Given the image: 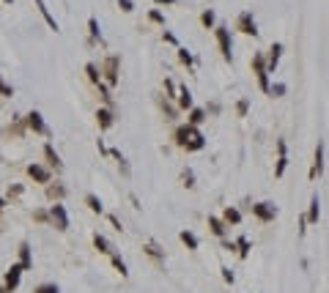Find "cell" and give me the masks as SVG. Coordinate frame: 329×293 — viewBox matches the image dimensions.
<instances>
[{
	"label": "cell",
	"mask_w": 329,
	"mask_h": 293,
	"mask_svg": "<svg viewBox=\"0 0 329 293\" xmlns=\"http://www.w3.org/2000/svg\"><path fill=\"white\" fill-rule=\"evenodd\" d=\"M110 263H113V268H115V271L121 274L123 279L129 277V266H126V260H123V257L118 255V252H113V255H110Z\"/></svg>",
	"instance_id": "cell-33"
},
{
	"label": "cell",
	"mask_w": 329,
	"mask_h": 293,
	"mask_svg": "<svg viewBox=\"0 0 329 293\" xmlns=\"http://www.w3.org/2000/svg\"><path fill=\"white\" fill-rule=\"evenodd\" d=\"M99 91V96H102V102H104V107H110V110H115V99H113V91H110L104 83H99V85H93Z\"/></svg>",
	"instance_id": "cell-32"
},
{
	"label": "cell",
	"mask_w": 329,
	"mask_h": 293,
	"mask_svg": "<svg viewBox=\"0 0 329 293\" xmlns=\"http://www.w3.org/2000/svg\"><path fill=\"white\" fill-rule=\"evenodd\" d=\"M11 96H14V85H9L0 74V99H11Z\"/></svg>",
	"instance_id": "cell-43"
},
{
	"label": "cell",
	"mask_w": 329,
	"mask_h": 293,
	"mask_svg": "<svg viewBox=\"0 0 329 293\" xmlns=\"http://www.w3.org/2000/svg\"><path fill=\"white\" fill-rule=\"evenodd\" d=\"M274 148H277V165H274V178H283L285 167H288V143L283 137L274 140Z\"/></svg>",
	"instance_id": "cell-11"
},
{
	"label": "cell",
	"mask_w": 329,
	"mask_h": 293,
	"mask_svg": "<svg viewBox=\"0 0 329 293\" xmlns=\"http://www.w3.org/2000/svg\"><path fill=\"white\" fill-rule=\"evenodd\" d=\"M154 3H156V6H176L179 0H154Z\"/></svg>",
	"instance_id": "cell-56"
},
{
	"label": "cell",
	"mask_w": 329,
	"mask_h": 293,
	"mask_svg": "<svg viewBox=\"0 0 329 293\" xmlns=\"http://www.w3.org/2000/svg\"><path fill=\"white\" fill-rule=\"evenodd\" d=\"M214 42H217V50H220L222 61H225V63H233V39H231V28H228V25H220V22H217V28H214Z\"/></svg>",
	"instance_id": "cell-4"
},
{
	"label": "cell",
	"mask_w": 329,
	"mask_h": 293,
	"mask_svg": "<svg viewBox=\"0 0 329 293\" xmlns=\"http://www.w3.org/2000/svg\"><path fill=\"white\" fill-rule=\"evenodd\" d=\"M283 93H285V85L283 83H277V85L269 88V96H283Z\"/></svg>",
	"instance_id": "cell-49"
},
{
	"label": "cell",
	"mask_w": 329,
	"mask_h": 293,
	"mask_svg": "<svg viewBox=\"0 0 329 293\" xmlns=\"http://www.w3.org/2000/svg\"><path fill=\"white\" fill-rule=\"evenodd\" d=\"M9 206V200H6V197H0V214H3V208Z\"/></svg>",
	"instance_id": "cell-57"
},
{
	"label": "cell",
	"mask_w": 329,
	"mask_h": 293,
	"mask_svg": "<svg viewBox=\"0 0 329 293\" xmlns=\"http://www.w3.org/2000/svg\"><path fill=\"white\" fill-rule=\"evenodd\" d=\"M222 249H228V252H236V244H233V241H228V238H222Z\"/></svg>",
	"instance_id": "cell-55"
},
{
	"label": "cell",
	"mask_w": 329,
	"mask_h": 293,
	"mask_svg": "<svg viewBox=\"0 0 329 293\" xmlns=\"http://www.w3.org/2000/svg\"><path fill=\"white\" fill-rule=\"evenodd\" d=\"M179 93H176V107L184 110V113H190L192 107H195V99H192V91L187 88V83H179Z\"/></svg>",
	"instance_id": "cell-14"
},
{
	"label": "cell",
	"mask_w": 329,
	"mask_h": 293,
	"mask_svg": "<svg viewBox=\"0 0 329 293\" xmlns=\"http://www.w3.org/2000/svg\"><path fill=\"white\" fill-rule=\"evenodd\" d=\"M47 211H50V225L55 227V230L66 233L69 230V211H66V206H63V203H52Z\"/></svg>",
	"instance_id": "cell-7"
},
{
	"label": "cell",
	"mask_w": 329,
	"mask_h": 293,
	"mask_svg": "<svg viewBox=\"0 0 329 293\" xmlns=\"http://www.w3.org/2000/svg\"><path fill=\"white\" fill-rule=\"evenodd\" d=\"M324 175V140L315 143V151H313V167H310V181H318Z\"/></svg>",
	"instance_id": "cell-12"
},
{
	"label": "cell",
	"mask_w": 329,
	"mask_h": 293,
	"mask_svg": "<svg viewBox=\"0 0 329 293\" xmlns=\"http://www.w3.org/2000/svg\"><path fill=\"white\" fill-rule=\"evenodd\" d=\"M129 203H132V206H134V208H137V211H140V208H143V206H140V197H137V195H134V192H129Z\"/></svg>",
	"instance_id": "cell-53"
},
{
	"label": "cell",
	"mask_w": 329,
	"mask_h": 293,
	"mask_svg": "<svg viewBox=\"0 0 329 293\" xmlns=\"http://www.w3.org/2000/svg\"><path fill=\"white\" fill-rule=\"evenodd\" d=\"M25 126H28V132H33V134H41V137H50V126H47V121H44V115L39 113V110H31V113L25 115Z\"/></svg>",
	"instance_id": "cell-8"
},
{
	"label": "cell",
	"mask_w": 329,
	"mask_h": 293,
	"mask_svg": "<svg viewBox=\"0 0 329 293\" xmlns=\"http://www.w3.org/2000/svg\"><path fill=\"white\" fill-rule=\"evenodd\" d=\"M85 206L91 214H104V203H102V197L99 195H93V192H88L85 195Z\"/></svg>",
	"instance_id": "cell-30"
},
{
	"label": "cell",
	"mask_w": 329,
	"mask_h": 293,
	"mask_svg": "<svg viewBox=\"0 0 329 293\" xmlns=\"http://www.w3.org/2000/svg\"><path fill=\"white\" fill-rule=\"evenodd\" d=\"M25 173H28V178H31L33 184H44V186L50 184V181H52V175H55V173H52V170L47 167V165H41V162H31V165L25 167Z\"/></svg>",
	"instance_id": "cell-9"
},
{
	"label": "cell",
	"mask_w": 329,
	"mask_h": 293,
	"mask_svg": "<svg viewBox=\"0 0 329 293\" xmlns=\"http://www.w3.org/2000/svg\"><path fill=\"white\" fill-rule=\"evenodd\" d=\"M170 140H173L176 148L187 151V154H198V151H203V148H206V137H203V132H201L198 126H190L187 121L173 129Z\"/></svg>",
	"instance_id": "cell-1"
},
{
	"label": "cell",
	"mask_w": 329,
	"mask_h": 293,
	"mask_svg": "<svg viewBox=\"0 0 329 293\" xmlns=\"http://www.w3.org/2000/svg\"><path fill=\"white\" fill-rule=\"evenodd\" d=\"M283 42H274L272 47H269L263 55H266V69H269V74H274V69H277V63H280V58H283Z\"/></svg>",
	"instance_id": "cell-16"
},
{
	"label": "cell",
	"mask_w": 329,
	"mask_h": 293,
	"mask_svg": "<svg viewBox=\"0 0 329 293\" xmlns=\"http://www.w3.org/2000/svg\"><path fill=\"white\" fill-rule=\"evenodd\" d=\"M304 233H307V216H299V236H304Z\"/></svg>",
	"instance_id": "cell-52"
},
{
	"label": "cell",
	"mask_w": 329,
	"mask_h": 293,
	"mask_svg": "<svg viewBox=\"0 0 329 293\" xmlns=\"http://www.w3.org/2000/svg\"><path fill=\"white\" fill-rule=\"evenodd\" d=\"M33 219H36V222H44V225H50V211H47V208H36V211H33Z\"/></svg>",
	"instance_id": "cell-46"
},
{
	"label": "cell",
	"mask_w": 329,
	"mask_h": 293,
	"mask_svg": "<svg viewBox=\"0 0 329 293\" xmlns=\"http://www.w3.org/2000/svg\"><path fill=\"white\" fill-rule=\"evenodd\" d=\"M17 255H20V260H17V263H20L25 271H31V268H33V247H31V244H28V241H20Z\"/></svg>",
	"instance_id": "cell-21"
},
{
	"label": "cell",
	"mask_w": 329,
	"mask_h": 293,
	"mask_svg": "<svg viewBox=\"0 0 329 293\" xmlns=\"http://www.w3.org/2000/svg\"><path fill=\"white\" fill-rule=\"evenodd\" d=\"M33 293H61V288H58L55 282H41V285H36Z\"/></svg>",
	"instance_id": "cell-44"
},
{
	"label": "cell",
	"mask_w": 329,
	"mask_h": 293,
	"mask_svg": "<svg viewBox=\"0 0 329 293\" xmlns=\"http://www.w3.org/2000/svg\"><path fill=\"white\" fill-rule=\"evenodd\" d=\"M93 247H96L99 252H102V255H113L115 252V247H113V241H110L107 236H102V233H93Z\"/></svg>",
	"instance_id": "cell-26"
},
{
	"label": "cell",
	"mask_w": 329,
	"mask_h": 293,
	"mask_svg": "<svg viewBox=\"0 0 329 293\" xmlns=\"http://www.w3.org/2000/svg\"><path fill=\"white\" fill-rule=\"evenodd\" d=\"M113 124H115V110L99 107V110H96V126H99V132H107V129H113Z\"/></svg>",
	"instance_id": "cell-18"
},
{
	"label": "cell",
	"mask_w": 329,
	"mask_h": 293,
	"mask_svg": "<svg viewBox=\"0 0 329 293\" xmlns=\"http://www.w3.org/2000/svg\"><path fill=\"white\" fill-rule=\"evenodd\" d=\"M304 216H307V225H318V219H321V200H318V195L310 197V211Z\"/></svg>",
	"instance_id": "cell-28"
},
{
	"label": "cell",
	"mask_w": 329,
	"mask_h": 293,
	"mask_svg": "<svg viewBox=\"0 0 329 293\" xmlns=\"http://www.w3.org/2000/svg\"><path fill=\"white\" fill-rule=\"evenodd\" d=\"M85 77H88V83H91V85H99V83H102V72H99V66H96V63H85Z\"/></svg>",
	"instance_id": "cell-34"
},
{
	"label": "cell",
	"mask_w": 329,
	"mask_h": 293,
	"mask_svg": "<svg viewBox=\"0 0 329 293\" xmlns=\"http://www.w3.org/2000/svg\"><path fill=\"white\" fill-rule=\"evenodd\" d=\"M0 293H9V290H6V288H3V285H0Z\"/></svg>",
	"instance_id": "cell-59"
},
{
	"label": "cell",
	"mask_w": 329,
	"mask_h": 293,
	"mask_svg": "<svg viewBox=\"0 0 329 293\" xmlns=\"http://www.w3.org/2000/svg\"><path fill=\"white\" fill-rule=\"evenodd\" d=\"M206 225H209V230H211V233H214V236H217V238H220V241H222V238H228V230H231V227H228V225H225V222H222V219H220V216H214V214H209V216H206Z\"/></svg>",
	"instance_id": "cell-19"
},
{
	"label": "cell",
	"mask_w": 329,
	"mask_h": 293,
	"mask_svg": "<svg viewBox=\"0 0 329 293\" xmlns=\"http://www.w3.org/2000/svg\"><path fill=\"white\" fill-rule=\"evenodd\" d=\"M118 9L123 11V14H132L134 11V0H118Z\"/></svg>",
	"instance_id": "cell-47"
},
{
	"label": "cell",
	"mask_w": 329,
	"mask_h": 293,
	"mask_svg": "<svg viewBox=\"0 0 329 293\" xmlns=\"http://www.w3.org/2000/svg\"><path fill=\"white\" fill-rule=\"evenodd\" d=\"M203 110H206V115H209V113H214V115H217V113H220V104H217V102H211L209 107H203Z\"/></svg>",
	"instance_id": "cell-54"
},
{
	"label": "cell",
	"mask_w": 329,
	"mask_h": 293,
	"mask_svg": "<svg viewBox=\"0 0 329 293\" xmlns=\"http://www.w3.org/2000/svg\"><path fill=\"white\" fill-rule=\"evenodd\" d=\"M179 238H181V244H184L190 252H198V247H201V241H198V236H195L192 230H181Z\"/></svg>",
	"instance_id": "cell-31"
},
{
	"label": "cell",
	"mask_w": 329,
	"mask_h": 293,
	"mask_svg": "<svg viewBox=\"0 0 329 293\" xmlns=\"http://www.w3.org/2000/svg\"><path fill=\"white\" fill-rule=\"evenodd\" d=\"M3 3H6V6H11V3H14V0H3Z\"/></svg>",
	"instance_id": "cell-58"
},
{
	"label": "cell",
	"mask_w": 329,
	"mask_h": 293,
	"mask_svg": "<svg viewBox=\"0 0 329 293\" xmlns=\"http://www.w3.org/2000/svg\"><path fill=\"white\" fill-rule=\"evenodd\" d=\"M181 186L184 189H195V173H192V167L181 170Z\"/></svg>",
	"instance_id": "cell-38"
},
{
	"label": "cell",
	"mask_w": 329,
	"mask_h": 293,
	"mask_svg": "<svg viewBox=\"0 0 329 293\" xmlns=\"http://www.w3.org/2000/svg\"><path fill=\"white\" fill-rule=\"evenodd\" d=\"M107 222H110V225H113V227H115V230H123V225H121V219H118V216H115V214H107Z\"/></svg>",
	"instance_id": "cell-50"
},
{
	"label": "cell",
	"mask_w": 329,
	"mask_h": 293,
	"mask_svg": "<svg viewBox=\"0 0 329 293\" xmlns=\"http://www.w3.org/2000/svg\"><path fill=\"white\" fill-rule=\"evenodd\" d=\"M25 132H28V126H25V115H17V118H14V126H9V134H14V137H22Z\"/></svg>",
	"instance_id": "cell-37"
},
{
	"label": "cell",
	"mask_w": 329,
	"mask_h": 293,
	"mask_svg": "<svg viewBox=\"0 0 329 293\" xmlns=\"http://www.w3.org/2000/svg\"><path fill=\"white\" fill-rule=\"evenodd\" d=\"M22 195H25V186H22V184H11L6 200H17V197H22Z\"/></svg>",
	"instance_id": "cell-42"
},
{
	"label": "cell",
	"mask_w": 329,
	"mask_h": 293,
	"mask_svg": "<svg viewBox=\"0 0 329 293\" xmlns=\"http://www.w3.org/2000/svg\"><path fill=\"white\" fill-rule=\"evenodd\" d=\"M143 252L154 260V266H164V249L159 244L154 241V238H148V241H143Z\"/></svg>",
	"instance_id": "cell-17"
},
{
	"label": "cell",
	"mask_w": 329,
	"mask_h": 293,
	"mask_svg": "<svg viewBox=\"0 0 329 293\" xmlns=\"http://www.w3.org/2000/svg\"><path fill=\"white\" fill-rule=\"evenodd\" d=\"M162 88H164V99H170V102H176V93H179V88H176V83L170 77L162 80Z\"/></svg>",
	"instance_id": "cell-39"
},
{
	"label": "cell",
	"mask_w": 329,
	"mask_h": 293,
	"mask_svg": "<svg viewBox=\"0 0 329 293\" xmlns=\"http://www.w3.org/2000/svg\"><path fill=\"white\" fill-rule=\"evenodd\" d=\"M233 244H236V255H239V257H242V260H244V257L250 255V249H252L250 238H247V236H239V238H236V241H233Z\"/></svg>",
	"instance_id": "cell-36"
},
{
	"label": "cell",
	"mask_w": 329,
	"mask_h": 293,
	"mask_svg": "<svg viewBox=\"0 0 329 293\" xmlns=\"http://www.w3.org/2000/svg\"><path fill=\"white\" fill-rule=\"evenodd\" d=\"M96 151H99L102 156H110V148L104 145V140H96Z\"/></svg>",
	"instance_id": "cell-51"
},
{
	"label": "cell",
	"mask_w": 329,
	"mask_h": 293,
	"mask_svg": "<svg viewBox=\"0 0 329 293\" xmlns=\"http://www.w3.org/2000/svg\"><path fill=\"white\" fill-rule=\"evenodd\" d=\"M176 55H179V63L187 69V72H190V74H195L198 61H195V55H192V52L187 50V47H179V50H176Z\"/></svg>",
	"instance_id": "cell-23"
},
{
	"label": "cell",
	"mask_w": 329,
	"mask_h": 293,
	"mask_svg": "<svg viewBox=\"0 0 329 293\" xmlns=\"http://www.w3.org/2000/svg\"><path fill=\"white\" fill-rule=\"evenodd\" d=\"M206 121H209V115H206L203 107H192L190 113H187V124H190V126H198V129H201Z\"/></svg>",
	"instance_id": "cell-27"
},
{
	"label": "cell",
	"mask_w": 329,
	"mask_h": 293,
	"mask_svg": "<svg viewBox=\"0 0 329 293\" xmlns=\"http://www.w3.org/2000/svg\"><path fill=\"white\" fill-rule=\"evenodd\" d=\"M110 156L115 159V165H118V170H121V175H123V178H132V165H129V159H126V156H123L118 148H110Z\"/></svg>",
	"instance_id": "cell-25"
},
{
	"label": "cell",
	"mask_w": 329,
	"mask_h": 293,
	"mask_svg": "<svg viewBox=\"0 0 329 293\" xmlns=\"http://www.w3.org/2000/svg\"><path fill=\"white\" fill-rule=\"evenodd\" d=\"M201 25L206 28V31H214L217 28V11L214 9H206L201 14Z\"/></svg>",
	"instance_id": "cell-35"
},
{
	"label": "cell",
	"mask_w": 329,
	"mask_h": 293,
	"mask_svg": "<svg viewBox=\"0 0 329 293\" xmlns=\"http://www.w3.org/2000/svg\"><path fill=\"white\" fill-rule=\"evenodd\" d=\"M250 69L258 80V88H261L263 93H269V88H272V74H269V69H266V55H263V52H255L252 61H250Z\"/></svg>",
	"instance_id": "cell-3"
},
{
	"label": "cell",
	"mask_w": 329,
	"mask_h": 293,
	"mask_svg": "<svg viewBox=\"0 0 329 293\" xmlns=\"http://www.w3.org/2000/svg\"><path fill=\"white\" fill-rule=\"evenodd\" d=\"M250 211H252V216H255L258 222H263V225H269V222L277 219V206H274V203H269V200L252 203Z\"/></svg>",
	"instance_id": "cell-6"
},
{
	"label": "cell",
	"mask_w": 329,
	"mask_h": 293,
	"mask_svg": "<svg viewBox=\"0 0 329 293\" xmlns=\"http://www.w3.org/2000/svg\"><path fill=\"white\" fill-rule=\"evenodd\" d=\"M44 162H47V167H50L52 173H58V175L63 173V159H61V154L55 151L52 143H44Z\"/></svg>",
	"instance_id": "cell-13"
},
{
	"label": "cell",
	"mask_w": 329,
	"mask_h": 293,
	"mask_svg": "<svg viewBox=\"0 0 329 293\" xmlns=\"http://www.w3.org/2000/svg\"><path fill=\"white\" fill-rule=\"evenodd\" d=\"M33 3H36V9H39V14H41V20L47 22V28H50V31H61V25H58V20L55 17H52V11H50V6L44 3V0H33Z\"/></svg>",
	"instance_id": "cell-20"
},
{
	"label": "cell",
	"mask_w": 329,
	"mask_h": 293,
	"mask_svg": "<svg viewBox=\"0 0 329 293\" xmlns=\"http://www.w3.org/2000/svg\"><path fill=\"white\" fill-rule=\"evenodd\" d=\"M162 42L164 44H170V47H176V50H179V39H176V33H170V31H164V28H162Z\"/></svg>",
	"instance_id": "cell-45"
},
{
	"label": "cell",
	"mask_w": 329,
	"mask_h": 293,
	"mask_svg": "<svg viewBox=\"0 0 329 293\" xmlns=\"http://www.w3.org/2000/svg\"><path fill=\"white\" fill-rule=\"evenodd\" d=\"M222 222H225L228 227H236V225H242V208H236V206H225L222 208V216H220Z\"/></svg>",
	"instance_id": "cell-22"
},
{
	"label": "cell",
	"mask_w": 329,
	"mask_h": 293,
	"mask_svg": "<svg viewBox=\"0 0 329 293\" xmlns=\"http://www.w3.org/2000/svg\"><path fill=\"white\" fill-rule=\"evenodd\" d=\"M233 113H236V118H247V113H250V99H239L236 107H233Z\"/></svg>",
	"instance_id": "cell-40"
},
{
	"label": "cell",
	"mask_w": 329,
	"mask_h": 293,
	"mask_svg": "<svg viewBox=\"0 0 329 293\" xmlns=\"http://www.w3.org/2000/svg\"><path fill=\"white\" fill-rule=\"evenodd\" d=\"M233 31L244 33V36H252V39H255L258 33H261V31H258V22H255V17H252V11H250V9L239 11L236 22H233Z\"/></svg>",
	"instance_id": "cell-5"
},
{
	"label": "cell",
	"mask_w": 329,
	"mask_h": 293,
	"mask_svg": "<svg viewBox=\"0 0 329 293\" xmlns=\"http://www.w3.org/2000/svg\"><path fill=\"white\" fill-rule=\"evenodd\" d=\"M99 72H102V83L113 91L121 80V55H115V52L104 55V61L99 63Z\"/></svg>",
	"instance_id": "cell-2"
},
{
	"label": "cell",
	"mask_w": 329,
	"mask_h": 293,
	"mask_svg": "<svg viewBox=\"0 0 329 293\" xmlns=\"http://www.w3.org/2000/svg\"><path fill=\"white\" fill-rule=\"evenodd\" d=\"M102 44V28H99L96 17H88V47Z\"/></svg>",
	"instance_id": "cell-24"
},
{
	"label": "cell",
	"mask_w": 329,
	"mask_h": 293,
	"mask_svg": "<svg viewBox=\"0 0 329 293\" xmlns=\"http://www.w3.org/2000/svg\"><path fill=\"white\" fill-rule=\"evenodd\" d=\"M148 22H151V25H159V28H164V14H162L159 9H151V11H148Z\"/></svg>",
	"instance_id": "cell-41"
},
{
	"label": "cell",
	"mask_w": 329,
	"mask_h": 293,
	"mask_svg": "<svg viewBox=\"0 0 329 293\" xmlns=\"http://www.w3.org/2000/svg\"><path fill=\"white\" fill-rule=\"evenodd\" d=\"M156 104H159V110H162L164 121H176V115H179V107H173V104H170V99L156 96Z\"/></svg>",
	"instance_id": "cell-29"
},
{
	"label": "cell",
	"mask_w": 329,
	"mask_h": 293,
	"mask_svg": "<svg viewBox=\"0 0 329 293\" xmlns=\"http://www.w3.org/2000/svg\"><path fill=\"white\" fill-rule=\"evenodd\" d=\"M220 271H222V279H225L228 285H233V279H236V274H233V271H231V268H228V266H222Z\"/></svg>",
	"instance_id": "cell-48"
},
{
	"label": "cell",
	"mask_w": 329,
	"mask_h": 293,
	"mask_svg": "<svg viewBox=\"0 0 329 293\" xmlns=\"http://www.w3.org/2000/svg\"><path fill=\"white\" fill-rule=\"evenodd\" d=\"M44 195H47V200L50 203H63V197L69 195V189H66V184H63V181H55V184H47L44 186Z\"/></svg>",
	"instance_id": "cell-15"
},
{
	"label": "cell",
	"mask_w": 329,
	"mask_h": 293,
	"mask_svg": "<svg viewBox=\"0 0 329 293\" xmlns=\"http://www.w3.org/2000/svg\"><path fill=\"white\" fill-rule=\"evenodd\" d=\"M22 274H25V268H22L20 263H11L9 271H6V277H3V288L9 293H14L17 288H20V282H22Z\"/></svg>",
	"instance_id": "cell-10"
}]
</instances>
